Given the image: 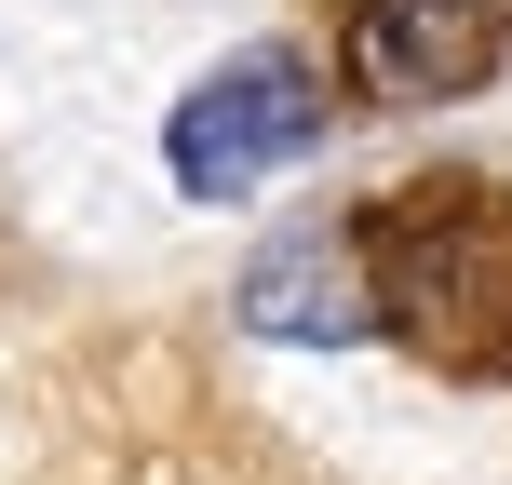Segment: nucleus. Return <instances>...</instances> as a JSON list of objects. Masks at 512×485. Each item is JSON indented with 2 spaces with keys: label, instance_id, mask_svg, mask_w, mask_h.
Returning <instances> with one entry per match:
<instances>
[{
  "label": "nucleus",
  "instance_id": "nucleus-2",
  "mask_svg": "<svg viewBox=\"0 0 512 485\" xmlns=\"http://www.w3.org/2000/svg\"><path fill=\"white\" fill-rule=\"evenodd\" d=\"M310 135H324V81H310L297 54H230V68L162 122V162H176L189 203H243L256 176L310 162Z\"/></svg>",
  "mask_w": 512,
  "mask_h": 485
},
{
  "label": "nucleus",
  "instance_id": "nucleus-3",
  "mask_svg": "<svg viewBox=\"0 0 512 485\" xmlns=\"http://www.w3.org/2000/svg\"><path fill=\"white\" fill-rule=\"evenodd\" d=\"M512 54V0H364L351 14V81L378 108H445Z\"/></svg>",
  "mask_w": 512,
  "mask_h": 485
},
{
  "label": "nucleus",
  "instance_id": "nucleus-4",
  "mask_svg": "<svg viewBox=\"0 0 512 485\" xmlns=\"http://www.w3.org/2000/svg\"><path fill=\"white\" fill-rule=\"evenodd\" d=\"M243 310H256V324H297V337H364V270H351V230H337V216H324V230H297L270 270L243 283Z\"/></svg>",
  "mask_w": 512,
  "mask_h": 485
},
{
  "label": "nucleus",
  "instance_id": "nucleus-1",
  "mask_svg": "<svg viewBox=\"0 0 512 485\" xmlns=\"http://www.w3.org/2000/svg\"><path fill=\"white\" fill-rule=\"evenodd\" d=\"M337 230H351L378 337H405L445 378H512V189L499 176H418Z\"/></svg>",
  "mask_w": 512,
  "mask_h": 485
}]
</instances>
